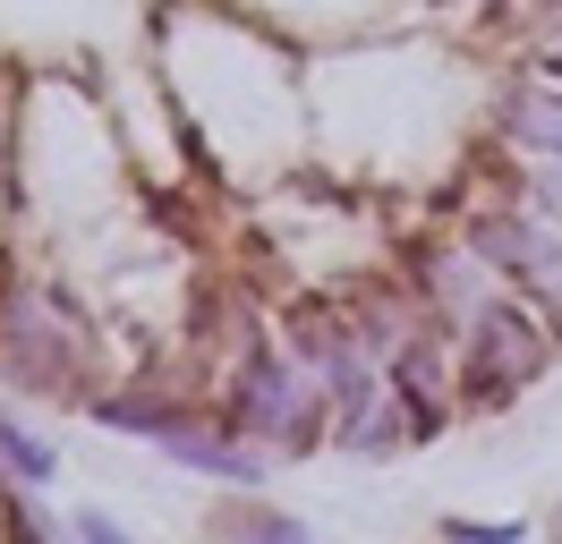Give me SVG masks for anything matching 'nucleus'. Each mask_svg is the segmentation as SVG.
I'll list each match as a JSON object with an SVG mask.
<instances>
[{"mask_svg": "<svg viewBox=\"0 0 562 544\" xmlns=\"http://www.w3.org/2000/svg\"><path fill=\"white\" fill-rule=\"evenodd\" d=\"M452 349H460V408H469V417H503V408H520V392L562 358V315L503 281L452 332Z\"/></svg>", "mask_w": 562, "mask_h": 544, "instance_id": "obj_1", "label": "nucleus"}, {"mask_svg": "<svg viewBox=\"0 0 562 544\" xmlns=\"http://www.w3.org/2000/svg\"><path fill=\"white\" fill-rule=\"evenodd\" d=\"M222 417H231L247 442H265L273 460H316V451H333V392L316 383V366H299L290 340L247 332L239 366H231V392H222Z\"/></svg>", "mask_w": 562, "mask_h": 544, "instance_id": "obj_2", "label": "nucleus"}, {"mask_svg": "<svg viewBox=\"0 0 562 544\" xmlns=\"http://www.w3.org/2000/svg\"><path fill=\"white\" fill-rule=\"evenodd\" d=\"M460 238H469L512 290H528V298H546L562 315V222L554 213H537V204H520V196H477V204H460Z\"/></svg>", "mask_w": 562, "mask_h": 544, "instance_id": "obj_3", "label": "nucleus"}, {"mask_svg": "<svg viewBox=\"0 0 562 544\" xmlns=\"http://www.w3.org/2000/svg\"><path fill=\"white\" fill-rule=\"evenodd\" d=\"M281 340L299 349V366H316V383L333 392V400H350V392H367L375 374H384V358L358 340V315L350 298H290V315H281Z\"/></svg>", "mask_w": 562, "mask_h": 544, "instance_id": "obj_4", "label": "nucleus"}, {"mask_svg": "<svg viewBox=\"0 0 562 544\" xmlns=\"http://www.w3.org/2000/svg\"><path fill=\"white\" fill-rule=\"evenodd\" d=\"M409 442H418V417L392 392V374H375L350 400H333V451H341V460H401Z\"/></svg>", "mask_w": 562, "mask_h": 544, "instance_id": "obj_5", "label": "nucleus"}, {"mask_svg": "<svg viewBox=\"0 0 562 544\" xmlns=\"http://www.w3.org/2000/svg\"><path fill=\"white\" fill-rule=\"evenodd\" d=\"M494 290H503V272H494L469 238H443V247H426V256H418V298H426V315L452 324V332L494 298Z\"/></svg>", "mask_w": 562, "mask_h": 544, "instance_id": "obj_6", "label": "nucleus"}, {"mask_svg": "<svg viewBox=\"0 0 562 544\" xmlns=\"http://www.w3.org/2000/svg\"><path fill=\"white\" fill-rule=\"evenodd\" d=\"M503 145L512 154H537V162H562V77L554 68H528L520 86L503 94Z\"/></svg>", "mask_w": 562, "mask_h": 544, "instance_id": "obj_7", "label": "nucleus"}, {"mask_svg": "<svg viewBox=\"0 0 562 544\" xmlns=\"http://www.w3.org/2000/svg\"><path fill=\"white\" fill-rule=\"evenodd\" d=\"M86 417L103 426V434H128V442H162L171 426L196 417V400H179V392H94Z\"/></svg>", "mask_w": 562, "mask_h": 544, "instance_id": "obj_8", "label": "nucleus"}, {"mask_svg": "<svg viewBox=\"0 0 562 544\" xmlns=\"http://www.w3.org/2000/svg\"><path fill=\"white\" fill-rule=\"evenodd\" d=\"M0 476H9V485H35V494L60 476V442L43 434V426H26L9 400H0Z\"/></svg>", "mask_w": 562, "mask_h": 544, "instance_id": "obj_9", "label": "nucleus"}, {"mask_svg": "<svg viewBox=\"0 0 562 544\" xmlns=\"http://www.w3.org/2000/svg\"><path fill=\"white\" fill-rule=\"evenodd\" d=\"M213 528H222V536H247V544H307V519L256 502V485H231V502L213 510Z\"/></svg>", "mask_w": 562, "mask_h": 544, "instance_id": "obj_10", "label": "nucleus"}, {"mask_svg": "<svg viewBox=\"0 0 562 544\" xmlns=\"http://www.w3.org/2000/svg\"><path fill=\"white\" fill-rule=\"evenodd\" d=\"M512 196H520V204H537V213H554V222H562V162L512 154Z\"/></svg>", "mask_w": 562, "mask_h": 544, "instance_id": "obj_11", "label": "nucleus"}, {"mask_svg": "<svg viewBox=\"0 0 562 544\" xmlns=\"http://www.w3.org/2000/svg\"><path fill=\"white\" fill-rule=\"evenodd\" d=\"M69 536H86V544H128V519L103 510V502H86V510H69Z\"/></svg>", "mask_w": 562, "mask_h": 544, "instance_id": "obj_12", "label": "nucleus"}, {"mask_svg": "<svg viewBox=\"0 0 562 544\" xmlns=\"http://www.w3.org/2000/svg\"><path fill=\"white\" fill-rule=\"evenodd\" d=\"M443 536H469V544H520V519H443Z\"/></svg>", "mask_w": 562, "mask_h": 544, "instance_id": "obj_13", "label": "nucleus"}, {"mask_svg": "<svg viewBox=\"0 0 562 544\" xmlns=\"http://www.w3.org/2000/svg\"><path fill=\"white\" fill-rule=\"evenodd\" d=\"M537 68L562 77V9H537Z\"/></svg>", "mask_w": 562, "mask_h": 544, "instance_id": "obj_14", "label": "nucleus"}, {"mask_svg": "<svg viewBox=\"0 0 562 544\" xmlns=\"http://www.w3.org/2000/svg\"><path fill=\"white\" fill-rule=\"evenodd\" d=\"M546 528H554V536H562V502H554V519H546Z\"/></svg>", "mask_w": 562, "mask_h": 544, "instance_id": "obj_15", "label": "nucleus"}, {"mask_svg": "<svg viewBox=\"0 0 562 544\" xmlns=\"http://www.w3.org/2000/svg\"><path fill=\"white\" fill-rule=\"evenodd\" d=\"M537 9H562V0H537Z\"/></svg>", "mask_w": 562, "mask_h": 544, "instance_id": "obj_16", "label": "nucleus"}, {"mask_svg": "<svg viewBox=\"0 0 562 544\" xmlns=\"http://www.w3.org/2000/svg\"><path fill=\"white\" fill-rule=\"evenodd\" d=\"M0 536H9V528H0Z\"/></svg>", "mask_w": 562, "mask_h": 544, "instance_id": "obj_17", "label": "nucleus"}]
</instances>
